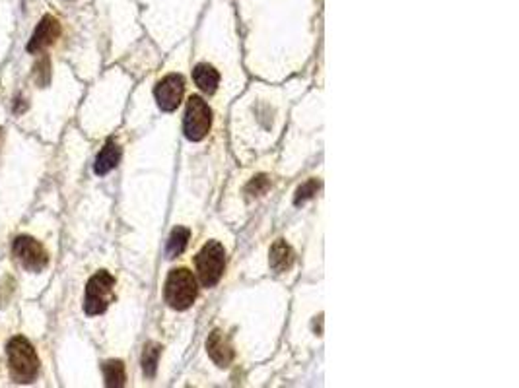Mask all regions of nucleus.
Wrapping results in <instances>:
<instances>
[{
  "label": "nucleus",
  "instance_id": "f257e3e1",
  "mask_svg": "<svg viewBox=\"0 0 519 388\" xmlns=\"http://www.w3.org/2000/svg\"><path fill=\"white\" fill-rule=\"evenodd\" d=\"M8 363L10 375L16 382H31L37 377L39 358L30 340L23 336H16L8 342Z\"/></svg>",
  "mask_w": 519,
  "mask_h": 388
},
{
  "label": "nucleus",
  "instance_id": "f03ea898",
  "mask_svg": "<svg viewBox=\"0 0 519 388\" xmlns=\"http://www.w3.org/2000/svg\"><path fill=\"white\" fill-rule=\"evenodd\" d=\"M197 299V280L187 268L171 270L165 282V301L175 311H185Z\"/></svg>",
  "mask_w": 519,
  "mask_h": 388
},
{
  "label": "nucleus",
  "instance_id": "7ed1b4c3",
  "mask_svg": "<svg viewBox=\"0 0 519 388\" xmlns=\"http://www.w3.org/2000/svg\"><path fill=\"white\" fill-rule=\"evenodd\" d=\"M197 274L204 288H212L220 282L226 268V251L218 241H209L194 259Z\"/></svg>",
  "mask_w": 519,
  "mask_h": 388
},
{
  "label": "nucleus",
  "instance_id": "20e7f679",
  "mask_svg": "<svg viewBox=\"0 0 519 388\" xmlns=\"http://www.w3.org/2000/svg\"><path fill=\"white\" fill-rule=\"evenodd\" d=\"M113 286H115V278L101 270L95 276L90 278V282L86 286V299H84V311L93 317V314H101L109 307V301L113 297Z\"/></svg>",
  "mask_w": 519,
  "mask_h": 388
},
{
  "label": "nucleus",
  "instance_id": "39448f33",
  "mask_svg": "<svg viewBox=\"0 0 519 388\" xmlns=\"http://www.w3.org/2000/svg\"><path fill=\"white\" fill-rule=\"evenodd\" d=\"M210 124H212V113L206 101L199 95H193L187 103L185 111V122H183V130L185 136L191 142H201L202 138L209 134Z\"/></svg>",
  "mask_w": 519,
  "mask_h": 388
},
{
  "label": "nucleus",
  "instance_id": "423d86ee",
  "mask_svg": "<svg viewBox=\"0 0 519 388\" xmlns=\"http://www.w3.org/2000/svg\"><path fill=\"white\" fill-rule=\"evenodd\" d=\"M12 252L25 270L30 272H41L49 264V254L43 249V245L31 239V237H18L12 243Z\"/></svg>",
  "mask_w": 519,
  "mask_h": 388
},
{
  "label": "nucleus",
  "instance_id": "0eeeda50",
  "mask_svg": "<svg viewBox=\"0 0 519 388\" xmlns=\"http://www.w3.org/2000/svg\"><path fill=\"white\" fill-rule=\"evenodd\" d=\"M183 92H185L183 78L179 74H168L158 82L154 95L162 111H175L181 103V99H183Z\"/></svg>",
  "mask_w": 519,
  "mask_h": 388
},
{
  "label": "nucleus",
  "instance_id": "6e6552de",
  "mask_svg": "<svg viewBox=\"0 0 519 388\" xmlns=\"http://www.w3.org/2000/svg\"><path fill=\"white\" fill-rule=\"evenodd\" d=\"M61 35V23L53 16H43V20L39 22V25L33 31L30 43H28V51L30 53H37L43 51L45 47L53 45L54 41Z\"/></svg>",
  "mask_w": 519,
  "mask_h": 388
},
{
  "label": "nucleus",
  "instance_id": "1a4fd4ad",
  "mask_svg": "<svg viewBox=\"0 0 519 388\" xmlns=\"http://www.w3.org/2000/svg\"><path fill=\"white\" fill-rule=\"evenodd\" d=\"M206 348H209L210 358L214 359L220 367H228L232 363L233 359L232 346H230L228 338H226L220 330L212 332V336L209 338V343H206Z\"/></svg>",
  "mask_w": 519,
  "mask_h": 388
},
{
  "label": "nucleus",
  "instance_id": "9d476101",
  "mask_svg": "<svg viewBox=\"0 0 519 388\" xmlns=\"http://www.w3.org/2000/svg\"><path fill=\"white\" fill-rule=\"evenodd\" d=\"M119 160H121V148H119L115 142H107V144L103 146V150L100 152V155H98V160H95L93 171H95L98 175H105V173H109L111 169L117 167Z\"/></svg>",
  "mask_w": 519,
  "mask_h": 388
},
{
  "label": "nucleus",
  "instance_id": "9b49d317",
  "mask_svg": "<svg viewBox=\"0 0 519 388\" xmlns=\"http://www.w3.org/2000/svg\"><path fill=\"white\" fill-rule=\"evenodd\" d=\"M193 78L194 84L199 86V90H202L204 93H214L218 84H220V74L210 64H199L194 69Z\"/></svg>",
  "mask_w": 519,
  "mask_h": 388
},
{
  "label": "nucleus",
  "instance_id": "f8f14e48",
  "mask_svg": "<svg viewBox=\"0 0 519 388\" xmlns=\"http://www.w3.org/2000/svg\"><path fill=\"white\" fill-rule=\"evenodd\" d=\"M294 262V252L288 247L286 241H276L272 245L271 249V266L276 270V272H284L288 268L292 266Z\"/></svg>",
  "mask_w": 519,
  "mask_h": 388
},
{
  "label": "nucleus",
  "instance_id": "ddd939ff",
  "mask_svg": "<svg viewBox=\"0 0 519 388\" xmlns=\"http://www.w3.org/2000/svg\"><path fill=\"white\" fill-rule=\"evenodd\" d=\"M103 377H105V384L107 387H123L124 381H127L124 365L121 361H107V363H103Z\"/></svg>",
  "mask_w": 519,
  "mask_h": 388
},
{
  "label": "nucleus",
  "instance_id": "4468645a",
  "mask_svg": "<svg viewBox=\"0 0 519 388\" xmlns=\"http://www.w3.org/2000/svg\"><path fill=\"white\" fill-rule=\"evenodd\" d=\"M187 241H189V229H173V233L170 237V243H168V252H170L171 257H177L187 247Z\"/></svg>",
  "mask_w": 519,
  "mask_h": 388
},
{
  "label": "nucleus",
  "instance_id": "2eb2a0df",
  "mask_svg": "<svg viewBox=\"0 0 519 388\" xmlns=\"http://www.w3.org/2000/svg\"><path fill=\"white\" fill-rule=\"evenodd\" d=\"M158 358H160V346L156 343H148L142 353V367H144V373L148 377H152L156 373V365H158Z\"/></svg>",
  "mask_w": 519,
  "mask_h": 388
},
{
  "label": "nucleus",
  "instance_id": "dca6fc26",
  "mask_svg": "<svg viewBox=\"0 0 519 388\" xmlns=\"http://www.w3.org/2000/svg\"><path fill=\"white\" fill-rule=\"evenodd\" d=\"M33 76H35V82H37L41 88L49 84V78H51V72H49V59H41V61L35 64Z\"/></svg>",
  "mask_w": 519,
  "mask_h": 388
},
{
  "label": "nucleus",
  "instance_id": "f3484780",
  "mask_svg": "<svg viewBox=\"0 0 519 388\" xmlns=\"http://www.w3.org/2000/svg\"><path fill=\"white\" fill-rule=\"evenodd\" d=\"M317 189H319L317 181H308L305 184H302V187L298 189V192H296V204H302L305 200H310V198L317 192Z\"/></svg>",
  "mask_w": 519,
  "mask_h": 388
},
{
  "label": "nucleus",
  "instance_id": "a211bd4d",
  "mask_svg": "<svg viewBox=\"0 0 519 388\" xmlns=\"http://www.w3.org/2000/svg\"><path fill=\"white\" fill-rule=\"evenodd\" d=\"M269 189V179L264 175L261 177H257V179H253L251 183H249L247 187V192L251 194V196H261L264 191Z\"/></svg>",
  "mask_w": 519,
  "mask_h": 388
},
{
  "label": "nucleus",
  "instance_id": "6ab92c4d",
  "mask_svg": "<svg viewBox=\"0 0 519 388\" xmlns=\"http://www.w3.org/2000/svg\"><path fill=\"white\" fill-rule=\"evenodd\" d=\"M0 136H2V130H0Z\"/></svg>",
  "mask_w": 519,
  "mask_h": 388
}]
</instances>
